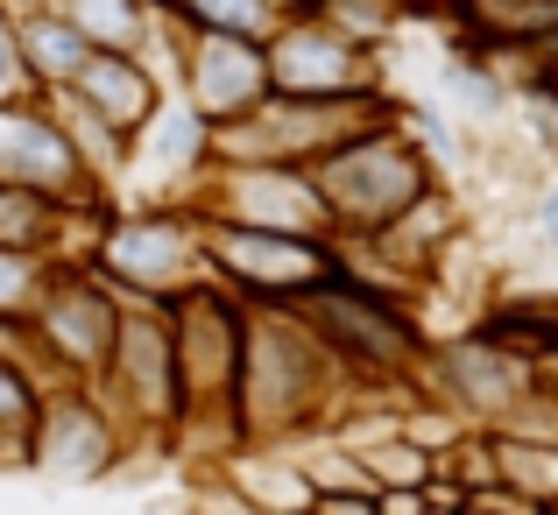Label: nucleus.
<instances>
[{"instance_id":"nucleus-1","label":"nucleus","mask_w":558,"mask_h":515,"mask_svg":"<svg viewBox=\"0 0 558 515\" xmlns=\"http://www.w3.org/2000/svg\"><path fill=\"white\" fill-rule=\"evenodd\" d=\"M417 191H424V170L396 142H354L326 163V205L347 219H368V226H389L403 205H417Z\"/></svg>"},{"instance_id":"nucleus-2","label":"nucleus","mask_w":558,"mask_h":515,"mask_svg":"<svg viewBox=\"0 0 558 515\" xmlns=\"http://www.w3.org/2000/svg\"><path fill=\"white\" fill-rule=\"evenodd\" d=\"M213 255L227 261L233 275H247V283H312V275H326V255H312L304 241H290V233H255V226H227L213 241Z\"/></svg>"},{"instance_id":"nucleus-3","label":"nucleus","mask_w":558,"mask_h":515,"mask_svg":"<svg viewBox=\"0 0 558 515\" xmlns=\"http://www.w3.org/2000/svg\"><path fill=\"white\" fill-rule=\"evenodd\" d=\"M78 170V156H71V142L57 135V127L28 121V113H0V176H8L14 191H50L57 176Z\"/></svg>"},{"instance_id":"nucleus-4","label":"nucleus","mask_w":558,"mask_h":515,"mask_svg":"<svg viewBox=\"0 0 558 515\" xmlns=\"http://www.w3.org/2000/svg\"><path fill=\"white\" fill-rule=\"evenodd\" d=\"M276 85H290V93L304 99H332L354 85V57H347V42H332V28H290L283 50L269 57Z\"/></svg>"},{"instance_id":"nucleus-5","label":"nucleus","mask_w":558,"mask_h":515,"mask_svg":"<svg viewBox=\"0 0 558 515\" xmlns=\"http://www.w3.org/2000/svg\"><path fill=\"white\" fill-rule=\"evenodd\" d=\"M318 326H326L347 353H368V360H403L410 353L403 318H389L381 304L354 297V290H326V297H318Z\"/></svg>"},{"instance_id":"nucleus-6","label":"nucleus","mask_w":558,"mask_h":515,"mask_svg":"<svg viewBox=\"0 0 558 515\" xmlns=\"http://www.w3.org/2000/svg\"><path fill=\"white\" fill-rule=\"evenodd\" d=\"M269 85V71H262V57L247 50L241 36H213L198 50V99L213 113H233V107H247V99Z\"/></svg>"},{"instance_id":"nucleus-7","label":"nucleus","mask_w":558,"mask_h":515,"mask_svg":"<svg viewBox=\"0 0 558 515\" xmlns=\"http://www.w3.org/2000/svg\"><path fill=\"white\" fill-rule=\"evenodd\" d=\"M121 375L135 381L142 409H163V395L178 389V346L142 318V326H128V340H121Z\"/></svg>"},{"instance_id":"nucleus-8","label":"nucleus","mask_w":558,"mask_h":515,"mask_svg":"<svg viewBox=\"0 0 558 515\" xmlns=\"http://www.w3.org/2000/svg\"><path fill=\"white\" fill-rule=\"evenodd\" d=\"M78 85L107 121H142V113H149V85H142V71L121 64V57H85Z\"/></svg>"},{"instance_id":"nucleus-9","label":"nucleus","mask_w":558,"mask_h":515,"mask_svg":"<svg viewBox=\"0 0 558 515\" xmlns=\"http://www.w3.org/2000/svg\"><path fill=\"white\" fill-rule=\"evenodd\" d=\"M107 297H50V340L71 353V360H93V353H107Z\"/></svg>"},{"instance_id":"nucleus-10","label":"nucleus","mask_w":558,"mask_h":515,"mask_svg":"<svg viewBox=\"0 0 558 515\" xmlns=\"http://www.w3.org/2000/svg\"><path fill=\"white\" fill-rule=\"evenodd\" d=\"M22 42H28V57H36L43 78H78V71H85V36L64 28V22H36Z\"/></svg>"},{"instance_id":"nucleus-11","label":"nucleus","mask_w":558,"mask_h":515,"mask_svg":"<svg viewBox=\"0 0 558 515\" xmlns=\"http://www.w3.org/2000/svg\"><path fill=\"white\" fill-rule=\"evenodd\" d=\"M36 233H43V198H36V191H14V184H0V255L28 247Z\"/></svg>"},{"instance_id":"nucleus-12","label":"nucleus","mask_w":558,"mask_h":515,"mask_svg":"<svg viewBox=\"0 0 558 515\" xmlns=\"http://www.w3.org/2000/svg\"><path fill=\"white\" fill-rule=\"evenodd\" d=\"M78 36H135V0H78Z\"/></svg>"},{"instance_id":"nucleus-13","label":"nucleus","mask_w":558,"mask_h":515,"mask_svg":"<svg viewBox=\"0 0 558 515\" xmlns=\"http://www.w3.org/2000/svg\"><path fill=\"white\" fill-rule=\"evenodd\" d=\"M198 22H213V28H227V36H241V28H262L269 22V8L262 0H184Z\"/></svg>"},{"instance_id":"nucleus-14","label":"nucleus","mask_w":558,"mask_h":515,"mask_svg":"<svg viewBox=\"0 0 558 515\" xmlns=\"http://www.w3.org/2000/svg\"><path fill=\"white\" fill-rule=\"evenodd\" d=\"M452 375H460V381H466L474 395H488V403L502 395V375H495V367L481 360V353H460V360H452Z\"/></svg>"},{"instance_id":"nucleus-15","label":"nucleus","mask_w":558,"mask_h":515,"mask_svg":"<svg viewBox=\"0 0 558 515\" xmlns=\"http://www.w3.org/2000/svg\"><path fill=\"white\" fill-rule=\"evenodd\" d=\"M8 417H28V389L0 367V424H8Z\"/></svg>"},{"instance_id":"nucleus-16","label":"nucleus","mask_w":558,"mask_h":515,"mask_svg":"<svg viewBox=\"0 0 558 515\" xmlns=\"http://www.w3.org/2000/svg\"><path fill=\"white\" fill-rule=\"evenodd\" d=\"M28 283V261L22 255H0V304H14V290Z\"/></svg>"},{"instance_id":"nucleus-17","label":"nucleus","mask_w":558,"mask_h":515,"mask_svg":"<svg viewBox=\"0 0 558 515\" xmlns=\"http://www.w3.org/2000/svg\"><path fill=\"white\" fill-rule=\"evenodd\" d=\"M14 85V36H8V22H0V93Z\"/></svg>"},{"instance_id":"nucleus-18","label":"nucleus","mask_w":558,"mask_h":515,"mask_svg":"<svg viewBox=\"0 0 558 515\" xmlns=\"http://www.w3.org/2000/svg\"><path fill=\"white\" fill-rule=\"evenodd\" d=\"M318 515H375V508H368V502H326Z\"/></svg>"}]
</instances>
